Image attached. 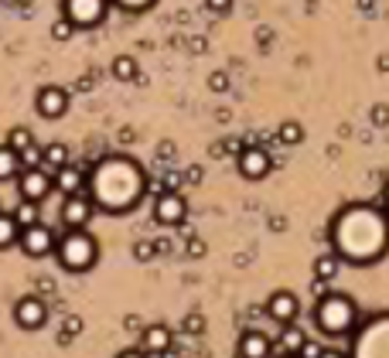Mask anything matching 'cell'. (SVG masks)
Here are the masks:
<instances>
[{
    "label": "cell",
    "mask_w": 389,
    "mask_h": 358,
    "mask_svg": "<svg viewBox=\"0 0 389 358\" xmlns=\"http://www.w3.org/2000/svg\"><path fill=\"white\" fill-rule=\"evenodd\" d=\"M321 358H345V355H341V352H332V348H325V352H321Z\"/></svg>",
    "instance_id": "obj_43"
},
{
    "label": "cell",
    "mask_w": 389,
    "mask_h": 358,
    "mask_svg": "<svg viewBox=\"0 0 389 358\" xmlns=\"http://www.w3.org/2000/svg\"><path fill=\"white\" fill-rule=\"evenodd\" d=\"M34 109L45 120H62L65 109H69V92L62 85H41L38 96H34Z\"/></svg>",
    "instance_id": "obj_11"
},
{
    "label": "cell",
    "mask_w": 389,
    "mask_h": 358,
    "mask_svg": "<svg viewBox=\"0 0 389 358\" xmlns=\"http://www.w3.org/2000/svg\"><path fill=\"white\" fill-rule=\"evenodd\" d=\"M311 294H314V301H321V297H328L332 290H328V283H321V280H311Z\"/></svg>",
    "instance_id": "obj_38"
},
{
    "label": "cell",
    "mask_w": 389,
    "mask_h": 358,
    "mask_svg": "<svg viewBox=\"0 0 389 358\" xmlns=\"http://www.w3.org/2000/svg\"><path fill=\"white\" fill-rule=\"evenodd\" d=\"M236 167H239V174L246 181H259L270 174V167H273V157L266 147H259V144H250L246 151L236 157Z\"/></svg>",
    "instance_id": "obj_6"
},
{
    "label": "cell",
    "mask_w": 389,
    "mask_h": 358,
    "mask_svg": "<svg viewBox=\"0 0 389 358\" xmlns=\"http://www.w3.org/2000/svg\"><path fill=\"white\" fill-rule=\"evenodd\" d=\"M369 120H372V127H389V106L386 102H376V106H372V113H369Z\"/></svg>",
    "instance_id": "obj_30"
},
{
    "label": "cell",
    "mask_w": 389,
    "mask_h": 358,
    "mask_svg": "<svg viewBox=\"0 0 389 358\" xmlns=\"http://www.w3.org/2000/svg\"><path fill=\"white\" fill-rule=\"evenodd\" d=\"M208 89L212 92H226L229 89V72H212L208 76Z\"/></svg>",
    "instance_id": "obj_32"
},
{
    "label": "cell",
    "mask_w": 389,
    "mask_h": 358,
    "mask_svg": "<svg viewBox=\"0 0 389 358\" xmlns=\"http://www.w3.org/2000/svg\"><path fill=\"white\" fill-rule=\"evenodd\" d=\"M182 331L191 334V338H195V334H202V331H205V317H202L198 310H191V314L182 321Z\"/></svg>",
    "instance_id": "obj_29"
},
{
    "label": "cell",
    "mask_w": 389,
    "mask_h": 358,
    "mask_svg": "<svg viewBox=\"0 0 389 358\" xmlns=\"http://www.w3.org/2000/svg\"><path fill=\"white\" fill-rule=\"evenodd\" d=\"M116 358H147V355H144L140 348H127V352H120V355H116Z\"/></svg>",
    "instance_id": "obj_40"
},
{
    "label": "cell",
    "mask_w": 389,
    "mask_h": 358,
    "mask_svg": "<svg viewBox=\"0 0 389 358\" xmlns=\"http://www.w3.org/2000/svg\"><path fill=\"white\" fill-rule=\"evenodd\" d=\"M31 144H34L31 130H27V127H14L11 133H7V144H4V147H7V151H14V153H25Z\"/></svg>",
    "instance_id": "obj_24"
},
{
    "label": "cell",
    "mask_w": 389,
    "mask_h": 358,
    "mask_svg": "<svg viewBox=\"0 0 389 358\" xmlns=\"http://www.w3.org/2000/svg\"><path fill=\"white\" fill-rule=\"evenodd\" d=\"M188 215V202L182 198V191H164L154 198V219L161 226H184Z\"/></svg>",
    "instance_id": "obj_9"
},
{
    "label": "cell",
    "mask_w": 389,
    "mask_h": 358,
    "mask_svg": "<svg viewBox=\"0 0 389 358\" xmlns=\"http://www.w3.org/2000/svg\"><path fill=\"white\" fill-rule=\"evenodd\" d=\"M297 314H301V301H297L290 290L270 294V301H266V317H270V321H277L280 328H287V324L297 321Z\"/></svg>",
    "instance_id": "obj_13"
},
{
    "label": "cell",
    "mask_w": 389,
    "mask_h": 358,
    "mask_svg": "<svg viewBox=\"0 0 389 358\" xmlns=\"http://www.w3.org/2000/svg\"><path fill=\"white\" fill-rule=\"evenodd\" d=\"M171 328L168 324H147L144 328V334H140V352L147 358H161L171 352Z\"/></svg>",
    "instance_id": "obj_14"
},
{
    "label": "cell",
    "mask_w": 389,
    "mask_h": 358,
    "mask_svg": "<svg viewBox=\"0 0 389 358\" xmlns=\"http://www.w3.org/2000/svg\"><path fill=\"white\" fill-rule=\"evenodd\" d=\"M205 7H212V11H229L233 0H205Z\"/></svg>",
    "instance_id": "obj_39"
},
{
    "label": "cell",
    "mask_w": 389,
    "mask_h": 358,
    "mask_svg": "<svg viewBox=\"0 0 389 358\" xmlns=\"http://www.w3.org/2000/svg\"><path fill=\"white\" fill-rule=\"evenodd\" d=\"M386 212H389V184H386Z\"/></svg>",
    "instance_id": "obj_44"
},
{
    "label": "cell",
    "mask_w": 389,
    "mask_h": 358,
    "mask_svg": "<svg viewBox=\"0 0 389 358\" xmlns=\"http://www.w3.org/2000/svg\"><path fill=\"white\" fill-rule=\"evenodd\" d=\"M338 270H341V259H338L335 253H321L314 259V280L332 283L338 277Z\"/></svg>",
    "instance_id": "obj_19"
},
{
    "label": "cell",
    "mask_w": 389,
    "mask_h": 358,
    "mask_svg": "<svg viewBox=\"0 0 389 358\" xmlns=\"http://www.w3.org/2000/svg\"><path fill=\"white\" fill-rule=\"evenodd\" d=\"M69 164V147L65 144H48V147H41V167L55 174V171H62Z\"/></svg>",
    "instance_id": "obj_18"
},
{
    "label": "cell",
    "mask_w": 389,
    "mask_h": 358,
    "mask_svg": "<svg viewBox=\"0 0 389 358\" xmlns=\"http://www.w3.org/2000/svg\"><path fill=\"white\" fill-rule=\"evenodd\" d=\"M76 334H82V317L69 314V317H65V324H62V334H58V341H62V345H69Z\"/></svg>",
    "instance_id": "obj_27"
},
{
    "label": "cell",
    "mask_w": 389,
    "mask_h": 358,
    "mask_svg": "<svg viewBox=\"0 0 389 358\" xmlns=\"http://www.w3.org/2000/svg\"><path fill=\"white\" fill-rule=\"evenodd\" d=\"M86 188H89V198L96 208L130 212L140 202V195L147 191V178H144L140 164H133L130 157H106L93 167Z\"/></svg>",
    "instance_id": "obj_2"
},
{
    "label": "cell",
    "mask_w": 389,
    "mask_h": 358,
    "mask_svg": "<svg viewBox=\"0 0 389 358\" xmlns=\"http://www.w3.org/2000/svg\"><path fill=\"white\" fill-rule=\"evenodd\" d=\"M109 0H62V18L76 27H96L103 25Z\"/></svg>",
    "instance_id": "obj_5"
},
{
    "label": "cell",
    "mask_w": 389,
    "mask_h": 358,
    "mask_svg": "<svg viewBox=\"0 0 389 358\" xmlns=\"http://www.w3.org/2000/svg\"><path fill=\"white\" fill-rule=\"evenodd\" d=\"M182 184H184V174H178V171H168V174H164V184H161V188H164V191H178Z\"/></svg>",
    "instance_id": "obj_33"
},
{
    "label": "cell",
    "mask_w": 389,
    "mask_h": 358,
    "mask_svg": "<svg viewBox=\"0 0 389 358\" xmlns=\"http://www.w3.org/2000/svg\"><path fill=\"white\" fill-rule=\"evenodd\" d=\"M123 324H127V331H137V328H140V317H133V314H130Z\"/></svg>",
    "instance_id": "obj_41"
},
{
    "label": "cell",
    "mask_w": 389,
    "mask_h": 358,
    "mask_svg": "<svg viewBox=\"0 0 389 358\" xmlns=\"http://www.w3.org/2000/svg\"><path fill=\"white\" fill-rule=\"evenodd\" d=\"M55 256H58L62 270H69V273H86V270L96 266L100 246H96V239H93L86 229H69L58 242H55Z\"/></svg>",
    "instance_id": "obj_4"
},
{
    "label": "cell",
    "mask_w": 389,
    "mask_h": 358,
    "mask_svg": "<svg viewBox=\"0 0 389 358\" xmlns=\"http://www.w3.org/2000/svg\"><path fill=\"white\" fill-rule=\"evenodd\" d=\"M11 219H14V226L25 232L31 229V226H38L41 222V212H38V205L34 202H18V208L11 212Z\"/></svg>",
    "instance_id": "obj_20"
},
{
    "label": "cell",
    "mask_w": 389,
    "mask_h": 358,
    "mask_svg": "<svg viewBox=\"0 0 389 358\" xmlns=\"http://www.w3.org/2000/svg\"><path fill=\"white\" fill-rule=\"evenodd\" d=\"M93 212H96V205H93V198L86 191L82 195H69L62 202V226L65 229H86L89 219H93Z\"/></svg>",
    "instance_id": "obj_10"
},
{
    "label": "cell",
    "mask_w": 389,
    "mask_h": 358,
    "mask_svg": "<svg viewBox=\"0 0 389 358\" xmlns=\"http://www.w3.org/2000/svg\"><path fill=\"white\" fill-rule=\"evenodd\" d=\"M116 7H123V11H147L154 0H113Z\"/></svg>",
    "instance_id": "obj_34"
},
{
    "label": "cell",
    "mask_w": 389,
    "mask_h": 358,
    "mask_svg": "<svg viewBox=\"0 0 389 358\" xmlns=\"http://www.w3.org/2000/svg\"><path fill=\"white\" fill-rule=\"evenodd\" d=\"M277 140L287 144V147H297V144L304 140V127H301L297 120H284V123L277 127Z\"/></svg>",
    "instance_id": "obj_21"
},
{
    "label": "cell",
    "mask_w": 389,
    "mask_h": 358,
    "mask_svg": "<svg viewBox=\"0 0 389 358\" xmlns=\"http://www.w3.org/2000/svg\"><path fill=\"white\" fill-rule=\"evenodd\" d=\"M45 321H48V304L41 297L31 294V297H21L14 304V324L21 331H38V328H45Z\"/></svg>",
    "instance_id": "obj_7"
},
{
    "label": "cell",
    "mask_w": 389,
    "mask_h": 358,
    "mask_svg": "<svg viewBox=\"0 0 389 358\" xmlns=\"http://www.w3.org/2000/svg\"><path fill=\"white\" fill-rule=\"evenodd\" d=\"M113 76L120 82H133L137 78V58L133 55H116L113 58Z\"/></svg>",
    "instance_id": "obj_23"
},
{
    "label": "cell",
    "mask_w": 389,
    "mask_h": 358,
    "mask_svg": "<svg viewBox=\"0 0 389 358\" xmlns=\"http://www.w3.org/2000/svg\"><path fill=\"white\" fill-rule=\"evenodd\" d=\"M154 256H157L154 239H140V242H133V259H137V263H151Z\"/></svg>",
    "instance_id": "obj_28"
},
{
    "label": "cell",
    "mask_w": 389,
    "mask_h": 358,
    "mask_svg": "<svg viewBox=\"0 0 389 358\" xmlns=\"http://www.w3.org/2000/svg\"><path fill=\"white\" fill-rule=\"evenodd\" d=\"M205 253H208V246L202 239H188V256L191 259H198V256H205Z\"/></svg>",
    "instance_id": "obj_36"
},
{
    "label": "cell",
    "mask_w": 389,
    "mask_h": 358,
    "mask_svg": "<svg viewBox=\"0 0 389 358\" xmlns=\"http://www.w3.org/2000/svg\"><path fill=\"white\" fill-rule=\"evenodd\" d=\"M18 4H21V7H27V4H31V0H18Z\"/></svg>",
    "instance_id": "obj_45"
},
{
    "label": "cell",
    "mask_w": 389,
    "mask_h": 358,
    "mask_svg": "<svg viewBox=\"0 0 389 358\" xmlns=\"http://www.w3.org/2000/svg\"><path fill=\"white\" fill-rule=\"evenodd\" d=\"M21 174V164H18V153L0 147V181H11Z\"/></svg>",
    "instance_id": "obj_25"
},
{
    "label": "cell",
    "mask_w": 389,
    "mask_h": 358,
    "mask_svg": "<svg viewBox=\"0 0 389 358\" xmlns=\"http://www.w3.org/2000/svg\"><path fill=\"white\" fill-rule=\"evenodd\" d=\"M270 355H273V341L266 334L257 331V328L243 331V338H239V358H270Z\"/></svg>",
    "instance_id": "obj_16"
},
{
    "label": "cell",
    "mask_w": 389,
    "mask_h": 358,
    "mask_svg": "<svg viewBox=\"0 0 389 358\" xmlns=\"http://www.w3.org/2000/svg\"><path fill=\"white\" fill-rule=\"evenodd\" d=\"M18 239H21V229L14 226V219H11L7 212H0V249L18 246Z\"/></svg>",
    "instance_id": "obj_22"
},
{
    "label": "cell",
    "mask_w": 389,
    "mask_h": 358,
    "mask_svg": "<svg viewBox=\"0 0 389 358\" xmlns=\"http://www.w3.org/2000/svg\"><path fill=\"white\" fill-rule=\"evenodd\" d=\"M321 352H325V348H321L318 341H311V338H308V345L301 348V355H297V358H321Z\"/></svg>",
    "instance_id": "obj_35"
},
{
    "label": "cell",
    "mask_w": 389,
    "mask_h": 358,
    "mask_svg": "<svg viewBox=\"0 0 389 358\" xmlns=\"http://www.w3.org/2000/svg\"><path fill=\"white\" fill-rule=\"evenodd\" d=\"M55 232L48 229V226H31V229L21 232V239H18V246L25 249V256H31V259H41V256H52L55 253Z\"/></svg>",
    "instance_id": "obj_8"
},
{
    "label": "cell",
    "mask_w": 389,
    "mask_h": 358,
    "mask_svg": "<svg viewBox=\"0 0 389 358\" xmlns=\"http://www.w3.org/2000/svg\"><path fill=\"white\" fill-rule=\"evenodd\" d=\"M18 191H21V202H41L48 191H52V174L45 167H34V171H21L18 174Z\"/></svg>",
    "instance_id": "obj_12"
},
{
    "label": "cell",
    "mask_w": 389,
    "mask_h": 358,
    "mask_svg": "<svg viewBox=\"0 0 389 358\" xmlns=\"http://www.w3.org/2000/svg\"><path fill=\"white\" fill-rule=\"evenodd\" d=\"M86 181H89V174H86L82 167L65 164L62 171H55V174H52V188H55V191H62V195L69 198V195H82V191H86Z\"/></svg>",
    "instance_id": "obj_15"
},
{
    "label": "cell",
    "mask_w": 389,
    "mask_h": 358,
    "mask_svg": "<svg viewBox=\"0 0 389 358\" xmlns=\"http://www.w3.org/2000/svg\"><path fill=\"white\" fill-rule=\"evenodd\" d=\"M202 178H205V171H202L198 164H191V167L184 171V181H188V184H198V181H202Z\"/></svg>",
    "instance_id": "obj_37"
},
{
    "label": "cell",
    "mask_w": 389,
    "mask_h": 358,
    "mask_svg": "<svg viewBox=\"0 0 389 358\" xmlns=\"http://www.w3.org/2000/svg\"><path fill=\"white\" fill-rule=\"evenodd\" d=\"M72 34H76V27L69 25L65 18H58V21H55V25H52V38H55V41H69Z\"/></svg>",
    "instance_id": "obj_31"
},
{
    "label": "cell",
    "mask_w": 389,
    "mask_h": 358,
    "mask_svg": "<svg viewBox=\"0 0 389 358\" xmlns=\"http://www.w3.org/2000/svg\"><path fill=\"white\" fill-rule=\"evenodd\" d=\"M304 4H308V7H314V4H318V0H304Z\"/></svg>",
    "instance_id": "obj_46"
},
{
    "label": "cell",
    "mask_w": 389,
    "mask_h": 358,
    "mask_svg": "<svg viewBox=\"0 0 389 358\" xmlns=\"http://www.w3.org/2000/svg\"><path fill=\"white\" fill-rule=\"evenodd\" d=\"M304 345H308V334H304V328H297V324H287V328H280V338H277L273 352H277L280 358H297Z\"/></svg>",
    "instance_id": "obj_17"
},
{
    "label": "cell",
    "mask_w": 389,
    "mask_h": 358,
    "mask_svg": "<svg viewBox=\"0 0 389 358\" xmlns=\"http://www.w3.org/2000/svg\"><path fill=\"white\" fill-rule=\"evenodd\" d=\"M379 72H389V55H379V65H376Z\"/></svg>",
    "instance_id": "obj_42"
},
{
    "label": "cell",
    "mask_w": 389,
    "mask_h": 358,
    "mask_svg": "<svg viewBox=\"0 0 389 358\" xmlns=\"http://www.w3.org/2000/svg\"><path fill=\"white\" fill-rule=\"evenodd\" d=\"M355 321H359V307L345 294H328V297H321L314 304V324H318V331L328 334V338L348 334L355 328Z\"/></svg>",
    "instance_id": "obj_3"
},
{
    "label": "cell",
    "mask_w": 389,
    "mask_h": 358,
    "mask_svg": "<svg viewBox=\"0 0 389 358\" xmlns=\"http://www.w3.org/2000/svg\"><path fill=\"white\" fill-rule=\"evenodd\" d=\"M332 242H335V256L345 263H376L383 259L389 246V219L379 208L369 205H348L345 212H338L332 222Z\"/></svg>",
    "instance_id": "obj_1"
},
{
    "label": "cell",
    "mask_w": 389,
    "mask_h": 358,
    "mask_svg": "<svg viewBox=\"0 0 389 358\" xmlns=\"http://www.w3.org/2000/svg\"><path fill=\"white\" fill-rule=\"evenodd\" d=\"M18 164H21V171H34V167H41V147H38V144H31L25 153H18Z\"/></svg>",
    "instance_id": "obj_26"
}]
</instances>
